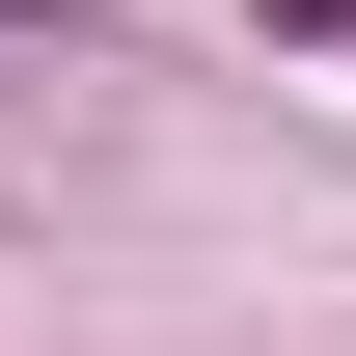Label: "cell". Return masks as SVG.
Wrapping results in <instances>:
<instances>
[{
    "mask_svg": "<svg viewBox=\"0 0 356 356\" xmlns=\"http://www.w3.org/2000/svg\"><path fill=\"white\" fill-rule=\"evenodd\" d=\"M0 28H83V0H0Z\"/></svg>",
    "mask_w": 356,
    "mask_h": 356,
    "instance_id": "obj_1",
    "label": "cell"
}]
</instances>
